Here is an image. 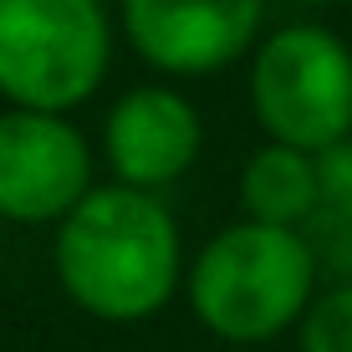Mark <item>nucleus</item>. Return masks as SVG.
<instances>
[{
  "mask_svg": "<svg viewBox=\"0 0 352 352\" xmlns=\"http://www.w3.org/2000/svg\"><path fill=\"white\" fill-rule=\"evenodd\" d=\"M113 62L102 0H0V92L10 107L67 113Z\"/></svg>",
  "mask_w": 352,
  "mask_h": 352,
  "instance_id": "7ed1b4c3",
  "label": "nucleus"
},
{
  "mask_svg": "<svg viewBox=\"0 0 352 352\" xmlns=\"http://www.w3.org/2000/svg\"><path fill=\"white\" fill-rule=\"evenodd\" d=\"M265 0H123V36L148 67L204 77L256 46Z\"/></svg>",
  "mask_w": 352,
  "mask_h": 352,
  "instance_id": "423d86ee",
  "label": "nucleus"
},
{
  "mask_svg": "<svg viewBox=\"0 0 352 352\" xmlns=\"http://www.w3.org/2000/svg\"><path fill=\"white\" fill-rule=\"evenodd\" d=\"M296 327H301V352H352V281L317 291Z\"/></svg>",
  "mask_w": 352,
  "mask_h": 352,
  "instance_id": "9d476101",
  "label": "nucleus"
},
{
  "mask_svg": "<svg viewBox=\"0 0 352 352\" xmlns=\"http://www.w3.org/2000/svg\"><path fill=\"white\" fill-rule=\"evenodd\" d=\"M87 194L92 153L62 113H31V107L0 113V220H67Z\"/></svg>",
  "mask_w": 352,
  "mask_h": 352,
  "instance_id": "39448f33",
  "label": "nucleus"
},
{
  "mask_svg": "<svg viewBox=\"0 0 352 352\" xmlns=\"http://www.w3.org/2000/svg\"><path fill=\"white\" fill-rule=\"evenodd\" d=\"M317 174L322 194L301 235L311 240L317 261L337 271V281H352V138L317 153Z\"/></svg>",
  "mask_w": 352,
  "mask_h": 352,
  "instance_id": "1a4fd4ad",
  "label": "nucleus"
},
{
  "mask_svg": "<svg viewBox=\"0 0 352 352\" xmlns=\"http://www.w3.org/2000/svg\"><path fill=\"white\" fill-rule=\"evenodd\" d=\"M250 102L271 143L327 153L352 138V52L327 26L265 36L250 62Z\"/></svg>",
  "mask_w": 352,
  "mask_h": 352,
  "instance_id": "20e7f679",
  "label": "nucleus"
},
{
  "mask_svg": "<svg viewBox=\"0 0 352 352\" xmlns=\"http://www.w3.org/2000/svg\"><path fill=\"white\" fill-rule=\"evenodd\" d=\"M322 194L317 174V153L286 148V143H265L250 153L245 174H240V199L245 214L261 225H286V230H307L311 210Z\"/></svg>",
  "mask_w": 352,
  "mask_h": 352,
  "instance_id": "6e6552de",
  "label": "nucleus"
},
{
  "mask_svg": "<svg viewBox=\"0 0 352 352\" xmlns=\"http://www.w3.org/2000/svg\"><path fill=\"white\" fill-rule=\"evenodd\" d=\"M317 271L322 261L301 230L240 220L199 250L189 271V307L220 342L256 347L307 317Z\"/></svg>",
  "mask_w": 352,
  "mask_h": 352,
  "instance_id": "f03ea898",
  "label": "nucleus"
},
{
  "mask_svg": "<svg viewBox=\"0 0 352 352\" xmlns=\"http://www.w3.org/2000/svg\"><path fill=\"white\" fill-rule=\"evenodd\" d=\"M311 6H327V0H311Z\"/></svg>",
  "mask_w": 352,
  "mask_h": 352,
  "instance_id": "9b49d317",
  "label": "nucleus"
},
{
  "mask_svg": "<svg viewBox=\"0 0 352 352\" xmlns=\"http://www.w3.org/2000/svg\"><path fill=\"white\" fill-rule=\"evenodd\" d=\"M56 281L97 322H143L179 286V225L159 194L92 189L56 230Z\"/></svg>",
  "mask_w": 352,
  "mask_h": 352,
  "instance_id": "f257e3e1",
  "label": "nucleus"
},
{
  "mask_svg": "<svg viewBox=\"0 0 352 352\" xmlns=\"http://www.w3.org/2000/svg\"><path fill=\"white\" fill-rule=\"evenodd\" d=\"M199 113L174 87H133L107 113V164L128 189H164L199 159Z\"/></svg>",
  "mask_w": 352,
  "mask_h": 352,
  "instance_id": "0eeeda50",
  "label": "nucleus"
}]
</instances>
